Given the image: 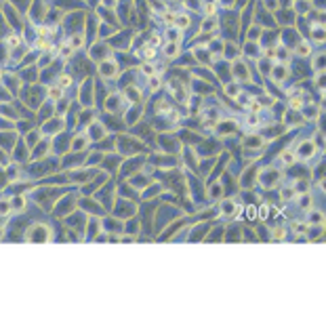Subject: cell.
<instances>
[{
    "instance_id": "cell-10",
    "label": "cell",
    "mask_w": 326,
    "mask_h": 326,
    "mask_svg": "<svg viewBox=\"0 0 326 326\" xmlns=\"http://www.w3.org/2000/svg\"><path fill=\"white\" fill-rule=\"evenodd\" d=\"M293 196H295V189H290V187H288V189H284V191H282V198H284V200H290V198H293Z\"/></svg>"
},
{
    "instance_id": "cell-24",
    "label": "cell",
    "mask_w": 326,
    "mask_h": 326,
    "mask_svg": "<svg viewBox=\"0 0 326 326\" xmlns=\"http://www.w3.org/2000/svg\"><path fill=\"white\" fill-rule=\"evenodd\" d=\"M206 13H208V15H213V13H215V6H213V4H208V6H206Z\"/></svg>"
},
{
    "instance_id": "cell-1",
    "label": "cell",
    "mask_w": 326,
    "mask_h": 326,
    "mask_svg": "<svg viewBox=\"0 0 326 326\" xmlns=\"http://www.w3.org/2000/svg\"><path fill=\"white\" fill-rule=\"evenodd\" d=\"M299 154H301L303 158H309V156H314V145H311V143H305V145H301V147H299Z\"/></svg>"
},
{
    "instance_id": "cell-13",
    "label": "cell",
    "mask_w": 326,
    "mask_h": 326,
    "mask_svg": "<svg viewBox=\"0 0 326 326\" xmlns=\"http://www.w3.org/2000/svg\"><path fill=\"white\" fill-rule=\"evenodd\" d=\"M143 51H145V53H143V55H145V57H147V59H149V57H154V55H156V51H154V46H145V49H143Z\"/></svg>"
},
{
    "instance_id": "cell-18",
    "label": "cell",
    "mask_w": 326,
    "mask_h": 326,
    "mask_svg": "<svg viewBox=\"0 0 326 326\" xmlns=\"http://www.w3.org/2000/svg\"><path fill=\"white\" fill-rule=\"evenodd\" d=\"M307 227H305V223H295V232L297 234H301V232H305Z\"/></svg>"
},
{
    "instance_id": "cell-16",
    "label": "cell",
    "mask_w": 326,
    "mask_h": 326,
    "mask_svg": "<svg viewBox=\"0 0 326 326\" xmlns=\"http://www.w3.org/2000/svg\"><path fill=\"white\" fill-rule=\"evenodd\" d=\"M19 36H11V38H8V44H11V46H17V44H19Z\"/></svg>"
},
{
    "instance_id": "cell-8",
    "label": "cell",
    "mask_w": 326,
    "mask_h": 326,
    "mask_svg": "<svg viewBox=\"0 0 326 326\" xmlns=\"http://www.w3.org/2000/svg\"><path fill=\"white\" fill-rule=\"evenodd\" d=\"M309 221H311V223H322V213H311Z\"/></svg>"
},
{
    "instance_id": "cell-17",
    "label": "cell",
    "mask_w": 326,
    "mask_h": 326,
    "mask_svg": "<svg viewBox=\"0 0 326 326\" xmlns=\"http://www.w3.org/2000/svg\"><path fill=\"white\" fill-rule=\"evenodd\" d=\"M299 53H301V55H309V46H307V44H299Z\"/></svg>"
},
{
    "instance_id": "cell-11",
    "label": "cell",
    "mask_w": 326,
    "mask_h": 326,
    "mask_svg": "<svg viewBox=\"0 0 326 326\" xmlns=\"http://www.w3.org/2000/svg\"><path fill=\"white\" fill-rule=\"evenodd\" d=\"M49 95H51V99H59V97H61V89H51Z\"/></svg>"
},
{
    "instance_id": "cell-9",
    "label": "cell",
    "mask_w": 326,
    "mask_h": 326,
    "mask_svg": "<svg viewBox=\"0 0 326 326\" xmlns=\"http://www.w3.org/2000/svg\"><path fill=\"white\" fill-rule=\"evenodd\" d=\"M126 95L130 97V99H135V101H139V97H141V95H139V91H135V89H128V91H126Z\"/></svg>"
},
{
    "instance_id": "cell-7",
    "label": "cell",
    "mask_w": 326,
    "mask_h": 326,
    "mask_svg": "<svg viewBox=\"0 0 326 326\" xmlns=\"http://www.w3.org/2000/svg\"><path fill=\"white\" fill-rule=\"evenodd\" d=\"M301 206H303V208H309V206H311V196H309V194L301 198Z\"/></svg>"
},
{
    "instance_id": "cell-15",
    "label": "cell",
    "mask_w": 326,
    "mask_h": 326,
    "mask_svg": "<svg viewBox=\"0 0 326 326\" xmlns=\"http://www.w3.org/2000/svg\"><path fill=\"white\" fill-rule=\"evenodd\" d=\"M301 105H303V101H301V99H290V108H295V110H297V108H301Z\"/></svg>"
},
{
    "instance_id": "cell-26",
    "label": "cell",
    "mask_w": 326,
    "mask_h": 326,
    "mask_svg": "<svg viewBox=\"0 0 326 326\" xmlns=\"http://www.w3.org/2000/svg\"><path fill=\"white\" fill-rule=\"evenodd\" d=\"M158 42H160V38H158V36H154V38H152V46H156Z\"/></svg>"
},
{
    "instance_id": "cell-23",
    "label": "cell",
    "mask_w": 326,
    "mask_h": 326,
    "mask_svg": "<svg viewBox=\"0 0 326 326\" xmlns=\"http://www.w3.org/2000/svg\"><path fill=\"white\" fill-rule=\"evenodd\" d=\"M240 103H242V105H248V95H240Z\"/></svg>"
},
{
    "instance_id": "cell-12",
    "label": "cell",
    "mask_w": 326,
    "mask_h": 326,
    "mask_svg": "<svg viewBox=\"0 0 326 326\" xmlns=\"http://www.w3.org/2000/svg\"><path fill=\"white\" fill-rule=\"evenodd\" d=\"M175 21H177V25H179V28H185V25L189 23V19H187V17H179V19H175Z\"/></svg>"
},
{
    "instance_id": "cell-21",
    "label": "cell",
    "mask_w": 326,
    "mask_h": 326,
    "mask_svg": "<svg viewBox=\"0 0 326 326\" xmlns=\"http://www.w3.org/2000/svg\"><path fill=\"white\" fill-rule=\"evenodd\" d=\"M227 93H230V95H238V86H236V84H230V86H227Z\"/></svg>"
},
{
    "instance_id": "cell-5",
    "label": "cell",
    "mask_w": 326,
    "mask_h": 326,
    "mask_svg": "<svg viewBox=\"0 0 326 326\" xmlns=\"http://www.w3.org/2000/svg\"><path fill=\"white\" fill-rule=\"evenodd\" d=\"M282 162L293 164V162H295V154H293V152H284V154H282Z\"/></svg>"
},
{
    "instance_id": "cell-4",
    "label": "cell",
    "mask_w": 326,
    "mask_h": 326,
    "mask_svg": "<svg viewBox=\"0 0 326 326\" xmlns=\"http://www.w3.org/2000/svg\"><path fill=\"white\" fill-rule=\"evenodd\" d=\"M164 53H166V57H175V55H177V44H166L164 46Z\"/></svg>"
},
{
    "instance_id": "cell-19",
    "label": "cell",
    "mask_w": 326,
    "mask_h": 326,
    "mask_svg": "<svg viewBox=\"0 0 326 326\" xmlns=\"http://www.w3.org/2000/svg\"><path fill=\"white\" fill-rule=\"evenodd\" d=\"M80 44H82V38H80V36H74V38H72V46H76V49H78Z\"/></svg>"
},
{
    "instance_id": "cell-25",
    "label": "cell",
    "mask_w": 326,
    "mask_h": 326,
    "mask_svg": "<svg viewBox=\"0 0 326 326\" xmlns=\"http://www.w3.org/2000/svg\"><path fill=\"white\" fill-rule=\"evenodd\" d=\"M69 51H72L69 46H61V53H63V55H69Z\"/></svg>"
},
{
    "instance_id": "cell-6",
    "label": "cell",
    "mask_w": 326,
    "mask_h": 326,
    "mask_svg": "<svg viewBox=\"0 0 326 326\" xmlns=\"http://www.w3.org/2000/svg\"><path fill=\"white\" fill-rule=\"evenodd\" d=\"M23 206H25V200H23L21 196H17V198L13 200V208H17V210H21Z\"/></svg>"
},
{
    "instance_id": "cell-14",
    "label": "cell",
    "mask_w": 326,
    "mask_h": 326,
    "mask_svg": "<svg viewBox=\"0 0 326 326\" xmlns=\"http://www.w3.org/2000/svg\"><path fill=\"white\" fill-rule=\"evenodd\" d=\"M143 74H147V76H154L156 72H154V67H152V65H147V63H145V65H143Z\"/></svg>"
},
{
    "instance_id": "cell-22",
    "label": "cell",
    "mask_w": 326,
    "mask_h": 326,
    "mask_svg": "<svg viewBox=\"0 0 326 326\" xmlns=\"http://www.w3.org/2000/svg\"><path fill=\"white\" fill-rule=\"evenodd\" d=\"M246 145H261V139H246Z\"/></svg>"
},
{
    "instance_id": "cell-2",
    "label": "cell",
    "mask_w": 326,
    "mask_h": 326,
    "mask_svg": "<svg viewBox=\"0 0 326 326\" xmlns=\"http://www.w3.org/2000/svg\"><path fill=\"white\" fill-rule=\"evenodd\" d=\"M284 76H286V67H284V65H276V69H274V78L280 82Z\"/></svg>"
},
{
    "instance_id": "cell-20",
    "label": "cell",
    "mask_w": 326,
    "mask_h": 326,
    "mask_svg": "<svg viewBox=\"0 0 326 326\" xmlns=\"http://www.w3.org/2000/svg\"><path fill=\"white\" fill-rule=\"evenodd\" d=\"M69 82H72L69 76H61V86H69Z\"/></svg>"
},
{
    "instance_id": "cell-3",
    "label": "cell",
    "mask_w": 326,
    "mask_h": 326,
    "mask_svg": "<svg viewBox=\"0 0 326 326\" xmlns=\"http://www.w3.org/2000/svg\"><path fill=\"white\" fill-rule=\"evenodd\" d=\"M149 89H152V91H158V89H160V78H158L156 74L149 76Z\"/></svg>"
}]
</instances>
